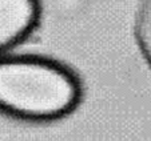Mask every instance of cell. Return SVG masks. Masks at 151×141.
<instances>
[{
	"instance_id": "cell-2",
	"label": "cell",
	"mask_w": 151,
	"mask_h": 141,
	"mask_svg": "<svg viewBox=\"0 0 151 141\" xmlns=\"http://www.w3.org/2000/svg\"><path fill=\"white\" fill-rule=\"evenodd\" d=\"M40 14L39 0H0V56L35 31Z\"/></svg>"
},
{
	"instance_id": "cell-3",
	"label": "cell",
	"mask_w": 151,
	"mask_h": 141,
	"mask_svg": "<svg viewBox=\"0 0 151 141\" xmlns=\"http://www.w3.org/2000/svg\"><path fill=\"white\" fill-rule=\"evenodd\" d=\"M135 37L143 57L151 68V0H139L138 3Z\"/></svg>"
},
{
	"instance_id": "cell-1",
	"label": "cell",
	"mask_w": 151,
	"mask_h": 141,
	"mask_svg": "<svg viewBox=\"0 0 151 141\" xmlns=\"http://www.w3.org/2000/svg\"><path fill=\"white\" fill-rule=\"evenodd\" d=\"M82 84L68 67L40 56H0V113L34 122L66 117Z\"/></svg>"
}]
</instances>
